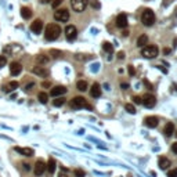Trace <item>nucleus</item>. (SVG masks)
<instances>
[{
    "mask_svg": "<svg viewBox=\"0 0 177 177\" xmlns=\"http://www.w3.org/2000/svg\"><path fill=\"white\" fill-rule=\"evenodd\" d=\"M118 58H119V60H122V58H125V53H123V51L118 53Z\"/></svg>",
    "mask_w": 177,
    "mask_h": 177,
    "instance_id": "obj_41",
    "label": "nucleus"
},
{
    "mask_svg": "<svg viewBox=\"0 0 177 177\" xmlns=\"http://www.w3.org/2000/svg\"><path fill=\"white\" fill-rule=\"evenodd\" d=\"M163 133H165V136H166V137H172V136L174 134V125L172 123V122H169V123H166Z\"/></svg>",
    "mask_w": 177,
    "mask_h": 177,
    "instance_id": "obj_18",
    "label": "nucleus"
},
{
    "mask_svg": "<svg viewBox=\"0 0 177 177\" xmlns=\"http://www.w3.org/2000/svg\"><path fill=\"white\" fill-rule=\"evenodd\" d=\"M60 33H61L60 25H57V24H48L47 26H46V31H44V37H46L47 40L53 42V40H56V39H58Z\"/></svg>",
    "mask_w": 177,
    "mask_h": 177,
    "instance_id": "obj_1",
    "label": "nucleus"
},
{
    "mask_svg": "<svg viewBox=\"0 0 177 177\" xmlns=\"http://www.w3.org/2000/svg\"><path fill=\"white\" fill-rule=\"evenodd\" d=\"M141 22L145 25V26H151V25L155 22V14L151 8H145L143 14H141Z\"/></svg>",
    "mask_w": 177,
    "mask_h": 177,
    "instance_id": "obj_2",
    "label": "nucleus"
},
{
    "mask_svg": "<svg viewBox=\"0 0 177 177\" xmlns=\"http://www.w3.org/2000/svg\"><path fill=\"white\" fill-rule=\"evenodd\" d=\"M6 64H7V58H6L4 56H0V68L6 67Z\"/></svg>",
    "mask_w": 177,
    "mask_h": 177,
    "instance_id": "obj_30",
    "label": "nucleus"
},
{
    "mask_svg": "<svg viewBox=\"0 0 177 177\" xmlns=\"http://www.w3.org/2000/svg\"><path fill=\"white\" fill-rule=\"evenodd\" d=\"M141 104H144V107H147V108H152L154 105L157 104V98L152 94H145L141 98Z\"/></svg>",
    "mask_w": 177,
    "mask_h": 177,
    "instance_id": "obj_8",
    "label": "nucleus"
},
{
    "mask_svg": "<svg viewBox=\"0 0 177 177\" xmlns=\"http://www.w3.org/2000/svg\"><path fill=\"white\" fill-rule=\"evenodd\" d=\"M172 152H173V154H176V155H177V141H176V143H173V144H172Z\"/></svg>",
    "mask_w": 177,
    "mask_h": 177,
    "instance_id": "obj_38",
    "label": "nucleus"
},
{
    "mask_svg": "<svg viewBox=\"0 0 177 177\" xmlns=\"http://www.w3.org/2000/svg\"><path fill=\"white\" fill-rule=\"evenodd\" d=\"M42 4H47V3H51V0H39Z\"/></svg>",
    "mask_w": 177,
    "mask_h": 177,
    "instance_id": "obj_44",
    "label": "nucleus"
},
{
    "mask_svg": "<svg viewBox=\"0 0 177 177\" xmlns=\"http://www.w3.org/2000/svg\"><path fill=\"white\" fill-rule=\"evenodd\" d=\"M21 71H22V65L20 62H11V65H10V73H11L12 76L20 75Z\"/></svg>",
    "mask_w": 177,
    "mask_h": 177,
    "instance_id": "obj_11",
    "label": "nucleus"
},
{
    "mask_svg": "<svg viewBox=\"0 0 177 177\" xmlns=\"http://www.w3.org/2000/svg\"><path fill=\"white\" fill-rule=\"evenodd\" d=\"M158 51L159 50H158L157 46H145L141 50V56L145 57V58H155L158 56Z\"/></svg>",
    "mask_w": 177,
    "mask_h": 177,
    "instance_id": "obj_4",
    "label": "nucleus"
},
{
    "mask_svg": "<svg viewBox=\"0 0 177 177\" xmlns=\"http://www.w3.org/2000/svg\"><path fill=\"white\" fill-rule=\"evenodd\" d=\"M90 94H91V97H94V98H97V97L101 96V87L98 83H94V85L91 86V88H90Z\"/></svg>",
    "mask_w": 177,
    "mask_h": 177,
    "instance_id": "obj_17",
    "label": "nucleus"
},
{
    "mask_svg": "<svg viewBox=\"0 0 177 177\" xmlns=\"http://www.w3.org/2000/svg\"><path fill=\"white\" fill-rule=\"evenodd\" d=\"M50 54H51L54 58H58V57L61 56V51L60 50H50Z\"/></svg>",
    "mask_w": 177,
    "mask_h": 177,
    "instance_id": "obj_31",
    "label": "nucleus"
},
{
    "mask_svg": "<svg viewBox=\"0 0 177 177\" xmlns=\"http://www.w3.org/2000/svg\"><path fill=\"white\" fill-rule=\"evenodd\" d=\"M21 17H22L24 20H29V18L32 17V11H31V8H28V7H22V8H21Z\"/></svg>",
    "mask_w": 177,
    "mask_h": 177,
    "instance_id": "obj_21",
    "label": "nucleus"
},
{
    "mask_svg": "<svg viewBox=\"0 0 177 177\" xmlns=\"http://www.w3.org/2000/svg\"><path fill=\"white\" fill-rule=\"evenodd\" d=\"M65 93H67V87H64V86H56V87H53L51 90H50V96L61 97V96H64Z\"/></svg>",
    "mask_w": 177,
    "mask_h": 177,
    "instance_id": "obj_9",
    "label": "nucleus"
},
{
    "mask_svg": "<svg viewBox=\"0 0 177 177\" xmlns=\"http://www.w3.org/2000/svg\"><path fill=\"white\" fill-rule=\"evenodd\" d=\"M75 176L76 177H85V172L82 169H76L75 170Z\"/></svg>",
    "mask_w": 177,
    "mask_h": 177,
    "instance_id": "obj_33",
    "label": "nucleus"
},
{
    "mask_svg": "<svg viewBox=\"0 0 177 177\" xmlns=\"http://www.w3.org/2000/svg\"><path fill=\"white\" fill-rule=\"evenodd\" d=\"M22 166H24V169H25V170H28V172L31 170V166H29L28 163H22Z\"/></svg>",
    "mask_w": 177,
    "mask_h": 177,
    "instance_id": "obj_42",
    "label": "nucleus"
},
{
    "mask_svg": "<svg viewBox=\"0 0 177 177\" xmlns=\"http://www.w3.org/2000/svg\"><path fill=\"white\" fill-rule=\"evenodd\" d=\"M61 3H62V0H51V6H53V8H57Z\"/></svg>",
    "mask_w": 177,
    "mask_h": 177,
    "instance_id": "obj_32",
    "label": "nucleus"
},
{
    "mask_svg": "<svg viewBox=\"0 0 177 177\" xmlns=\"http://www.w3.org/2000/svg\"><path fill=\"white\" fill-rule=\"evenodd\" d=\"M18 154H21V155H24V157H33V149L32 148H21V147H15L14 148Z\"/></svg>",
    "mask_w": 177,
    "mask_h": 177,
    "instance_id": "obj_15",
    "label": "nucleus"
},
{
    "mask_svg": "<svg viewBox=\"0 0 177 177\" xmlns=\"http://www.w3.org/2000/svg\"><path fill=\"white\" fill-rule=\"evenodd\" d=\"M169 53H170V48H163V54H165V56H166V54H169Z\"/></svg>",
    "mask_w": 177,
    "mask_h": 177,
    "instance_id": "obj_46",
    "label": "nucleus"
},
{
    "mask_svg": "<svg viewBox=\"0 0 177 177\" xmlns=\"http://www.w3.org/2000/svg\"><path fill=\"white\" fill-rule=\"evenodd\" d=\"M134 73H136V69H134V67H133V65H129V75H130V76H133Z\"/></svg>",
    "mask_w": 177,
    "mask_h": 177,
    "instance_id": "obj_36",
    "label": "nucleus"
},
{
    "mask_svg": "<svg viewBox=\"0 0 177 177\" xmlns=\"http://www.w3.org/2000/svg\"><path fill=\"white\" fill-rule=\"evenodd\" d=\"M147 42H148V36H147V35H141V36L137 39V46H138V47H144V44H147Z\"/></svg>",
    "mask_w": 177,
    "mask_h": 177,
    "instance_id": "obj_22",
    "label": "nucleus"
},
{
    "mask_svg": "<svg viewBox=\"0 0 177 177\" xmlns=\"http://www.w3.org/2000/svg\"><path fill=\"white\" fill-rule=\"evenodd\" d=\"M54 20L58 22H67L69 20V11L67 8H60L54 12Z\"/></svg>",
    "mask_w": 177,
    "mask_h": 177,
    "instance_id": "obj_5",
    "label": "nucleus"
},
{
    "mask_svg": "<svg viewBox=\"0 0 177 177\" xmlns=\"http://www.w3.org/2000/svg\"><path fill=\"white\" fill-rule=\"evenodd\" d=\"M174 133H176V136H177V132H174Z\"/></svg>",
    "mask_w": 177,
    "mask_h": 177,
    "instance_id": "obj_47",
    "label": "nucleus"
},
{
    "mask_svg": "<svg viewBox=\"0 0 177 177\" xmlns=\"http://www.w3.org/2000/svg\"><path fill=\"white\" fill-rule=\"evenodd\" d=\"M71 107L75 109H79V108L91 109V107L87 104V101H86L83 97H73L72 100H71Z\"/></svg>",
    "mask_w": 177,
    "mask_h": 177,
    "instance_id": "obj_3",
    "label": "nucleus"
},
{
    "mask_svg": "<svg viewBox=\"0 0 177 177\" xmlns=\"http://www.w3.org/2000/svg\"><path fill=\"white\" fill-rule=\"evenodd\" d=\"M31 31H32L33 33H37V35H39V33L43 31V21L35 20L32 24H31Z\"/></svg>",
    "mask_w": 177,
    "mask_h": 177,
    "instance_id": "obj_10",
    "label": "nucleus"
},
{
    "mask_svg": "<svg viewBox=\"0 0 177 177\" xmlns=\"http://www.w3.org/2000/svg\"><path fill=\"white\" fill-rule=\"evenodd\" d=\"M36 61L39 62V64H47V62H48V57H47V56H43V54H40V56L36 57Z\"/></svg>",
    "mask_w": 177,
    "mask_h": 177,
    "instance_id": "obj_27",
    "label": "nucleus"
},
{
    "mask_svg": "<svg viewBox=\"0 0 177 177\" xmlns=\"http://www.w3.org/2000/svg\"><path fill=\"white\" fill-rule=\"evenodd\" d=\"M169 166H170V161L167 159V158H165V157H161V158H159V167H161L162 170L167 169Z\"/></svg>",
    "mask_w": 177,
    "mask_h": 177,
    "instance_id": "obj_20",
    "label": "nucleus"
},
{
    "mask_svg": "<svg viewBox=\"0 0 177 177\" xmlns=\"http://www.w3.org/2000/svg\"><path fill=\"white\" fill-rule=\"evenodd\" d=\"M56 161H54V158H50L48 159V162H47V165H46V169L48 170V173L50 174H53L54 172H56Z\"/></svg>",
    "mask_w": 177,
    "mask_h": 177,
    "instance_id": "obj_19",
    "label": "nucleus"
},
{
    "mask_svg": "<svg viewBox=\"0 0 177 177\" xmlns=\"http://www.w3.org/2000/svg\"><path fill=\"white\" fill-rule=\"evenodd\" d=\"M102 48H104L107 53H112L113 51V46L109 43V42H104V43H102Z\"/></svg>",
    "mask_w": 177,
    "mask_h": 177,
    "instance_id": "obj_26",
    "label": "nucleus"
},
{
    "mask_svg": "<svg viewBox=\"0 0 177 177\" xmlns=\"http://www.w3.org/2000/svg\"><path fill=\"white\" fill-rule=\"evenodd\" d=\"M42 87H50V82H43V83H42Z\"/></svg>",
    "mask_w": 177,
    "mask_h": 177,
    "instance_id": "obj_43",
    "label": "nucleus"
},
{
    "mask_svg": "<svg viewBox=\"0 0 177 177\" xmlns=\"http://www.w3.org/2000/svg\"><path fill=\"white\" fill-rule=\"evenodd\" d=\"M7 86H8V88L12 91V90H15V88L20 87V83H18V82H15V80H12V82H10Z\"/></svg>",
    "mask_w": 177,
    "mask_h": 177,
    "instance_id": "obj_28",
    "label": "nucleus"
},
{
    "mask_svg": "<svg viewBox=\"0 0 177 177\" xmlns=\"http://www.w3.org/2000/svg\"><path fill=\"white\" fill-rule=\"evenodd\" d=\"M133 101H134V104H141V97L134 96L133 97Z\"/></svg>",
    "mask_w": 177,
    "mask_h": 177,
    "instance_id": "obj_37",
    "label": "nucleus"
},
{
    "mask_svg": "<svg viewBox=\"0 0 177 177\" xmlns=\"http://www.w3.org/2000/svg\"><path fill=\"white\" fill-rule=\"evenodd\" d=\"M65 36L68 39L69 42H72L76 39L78 36V29L75 25H67V28H65Z\"/></svg>",
    "mask_w": 177,
    "mask_h": 177,
    "instance_id": "obj_7",
    "label": "nucleus"
},
{
    "mask_svg": "<svg viewBox=\"0 0 177 177\" xmlns=\"http://www.w3.org/2000/svg\"><path fill=\"white\" fill-rule=\"evenodd\" d=\"M144 123H145V126L147 127H157L158 126V123H159V119H158L157 116H147L145 118V121H144Z\"/></svg>",
    "mask_w": 177,
    "mask_h": 177,
    "instance_id": "obj_13",
    "label": "nucleus"
},
{
    "mask_svg": "<svg viewBox=\"0 0 177 177\" xmlns=\"http://www.w3.org/2000/svg\"><path fill=\"white\" fill-rule=\"evenodd\" d=\"M144 85H145V86H147V87H148V88H149V90H152V85H151V83H149V82H148V80H144Z\"/></svg>",
    "mask_w": 177,
    "mask_h": 177,
    "instance_id": "obj_40",
    "label": "nucleus"
},
{
    "mask_svg": "<svg viewBox=\"0 0 177 177\" xmlns=\"http://www.w3.org/2000/svg\"><path fill=\"white\" fill-rule=\"evenodd\" d=\"M76 87H78V90H80V91H86V90H87V82L79 80L76 83Z\"/></svg>",
    "mask_w": 177,
    "mask_h": 177,
    "instance_id": "obj_24",
    "label": "nucleus"
},
{
    "mask_svg": "<svg viewBox=\"0 0 177 177\" xmlns=\"http://www.w3.org/2000/svg\"><path fill=\"white\" fill-rule=\"evenodd\" d=\"M88 1H90V4H91L94 8H100V3H98L97 0H88Z\"/></svg>",
    "mask_w": 177,
    "mask_h": 177,
    "instance_id": "obj_34",
    "label": "nucleus"
},
{
    "mask_svg": "<svg viewBox=\"0 0 177 177\" xmlns=\"http://www.w3.org/2000/svg\"><path fill=\"white\" fill-rule=\"evenodd\" d=\"M33 86H35V83H29V85H26V86H25V90L28 91V90H31V88H32Z\"/></svg>",
    "mask_w": 177,
    "mask_h": 177,
    "instance_id": "obj_39",
    "label": "nucleus"
},
{
    "mask_svg": "<svg viewBox=\"0 0 177 177\" xmlns=\"http://www.w3.org/2000/svg\"><path fill=\"white\" fill-rule=\"evenodd\" d=\"M44 170H46V163L43 161H37L35 163V174L36 176H42L44 173Z\"/></svg>",
    "mask_w": 177,
    "mask_h": 177,
    "instance_id": "obj_14",
    "label": "nucleus"
},
{
    "mask_svg": "<svg viewBox=\"0 0 177 177\" xmlns=\"http://www.w3.org/2000/svg\"><path fill=\"white\" fill-rule=\"evenodd\" d=\"M167 177H177V169L170 170L169 173H167Z\"/></svg>",
    "mask_w": 177,
    "mask_h": 177,
    "instance_id": "obj_35",
    "label": "nucleus"
},
{
    "mask_svg": "<svg viewBox=\"0 0 177 177\" xmlns=\"http://www.w3.org/2000/svg\"><path fill=\"white\" fill-rule=\"evenodd\" d=\"M64 104H65V98H62V97H56V100L53 101L54 107H62Z\"/></svg>",
    "mask_w": 177,
    "mask_h": 177,
    "instance_id": "obj_25",
    "label": "nucleus"
},
{
    "mask_svg": "<svg viewBox=\"0 0 177 177\" xmlns=\"http://www.w3.org/2000/svg\"><path fill=\"white\" fill-rule=\"evenodd\" d=\"M32 72L35 73V75H39V76L42 78H46L48 75V71L44 67H35V68L32 69Z\"/></svg>",
    "mask_w": 177,
    "mask_h": 177,
    "instance_id": "obj_16",
    "label": "nucleus"
},
{
    "mask_svg": "<svg viewBox=\"0 0 177 177\" xmlns=\"http://www.w3.org/2000/svg\"><path fill=\"white\" fill-rule=\"evenodd\" d=\"M121 87L122 88H127L129 87V83H121Z\"/></svg>",
    "mask_w": 177,
    "mask_h": 177,
    "instance_id": "obj_45",
    "label": "nucleus"
},
{
    "mask_svg": "<svg viewBox=\"0 0 177 177\" xmlns=\"http://www.w3.org/2000/svg\"><path fill=\"white\" fill-rule=\"evenodd\" d=\"M125 109L129 113H136V108H134V105H133V104H126L125 105Z\"/></svg>",
    "mask_w": 177,
    "mask_h": 177,
    "instance_id": "obj_29",
    "label": "nucleus"
},
{
    "mask_svg": "<svg viewBox=\"0 0 177 177\" xmlns=\"http://www.w3.org/2000/svg\"><path fill=\"white\" fill-rule=\"evenodd\" d=\"M88 0H71V6L76 12H82L87 6Z\"/></svg>",
    "mask_w": 177,
    "mask_h": 177,
    "instance_id": "obj_6",
    "label": "nucleus"
},
{
    "mask_svg": "<svg viewBox=\"0 0 177 177\" xmlns=\"http://www.w3.org/2000/svg\"><path fill=\"white\" fill-rule=\"evenodd\" d=\"M37 98H39V101H40L42 104H47V101H48V94L47 93H39L37 94Z\"/></svg>",
    "mask_w": 177,
    "mask_h": 177,
    "instance_id": "obj_23",
    "label": "nucleus"
},
{
    "mask_svg": "<svg viewBox=\"0 0 177 177\" xmlns=\"http://www.w3.org/2000/svg\"><path fill=\"white\" fill-rule=\"evenodd\" d=\"M116 26L122 29L127 26V17H126V14H119L116 17Z\"/></svg>",
    "mask_w": 177,
    "mask_h": 177,
    "instance_id": "obj_12",
    "label": "nucleus"
}]
</instances>
